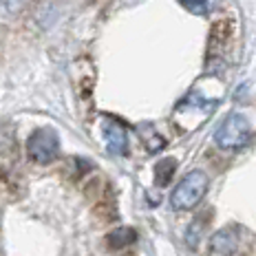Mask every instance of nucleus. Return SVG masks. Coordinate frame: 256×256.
Wrapping results in <instances>:
<instances>
[{"label": "nucleus", "instance_id": "4", "mask_svg": "<svg viewBox=\"0 0 256 256\" xmlns=\"http://www.w3.org/2000/svg\"><path fill=\"white\" fill-rule=\"evenodd\" d=\"M26 152H29V159H34L36 164H51L60 152V140H58L56 130L38 128L26 142Z\"/></svg>", "mask_w": 256, "mask_h": 256}, {"label": "nucleus", "instance_id": "6", "mask_svg": "<svg viewBox=\"0 0 256 256\" xmlns=\"http://www.w3.org/2000/svg\"><path fill=\"white\" fill-rule=\"evenodd\" d=\"M104 140H106V148L110 154H126L128 152V132L124 124L115 120H108L104 124Z\"/></svg>", "mask_w": 256, "mask_h": 256}, {"label": "nucleus", "instance_id": "1", "mask_svg": "<svg viewBox=\"0 0 256 256\" xmlns=\"http://www.w3.org/2000/svg\"><path fill=\"white\" fill-rule=\"evenodd\" d=\"M210 179L204 170H192L177 184V188L170 194V206L174 210H192L206 196Z\"/></svg>", "mask_w": 256, "mask_h": 256}, {"label": "nucleus", "instance_id": "7", "mask_svg": "<svg viewBox=\"0 0 256 256\" xmlns=\"http://www.w3.org/2000/svg\"><path fill=\"white\" fill-rule=\"evenodd\" d=\"M137 130H140V137H142V142H144V146H146L148 152H159L164 146H166V140H164V137L154 130V126L140 124V126H137Z\"/></svg>", "mask_w": 256, "mask_h": 256}, {"label": "nucleus", "instance_id": "10", "mask_svg": "<svg viewBox=\"0 0 256 256\" xmlns=\"http://www.w3.org/2000/svg\"><path fill=\"white\" fill-rule=\"evenodd\" d=\"M181 4H184L186 9H190L192 14H208L212 7H214L212 2H194V0H184Z\"/></svg>", "mask_w": 256, "mask_h": 256}, {"label": "nucleus", "instance_id": "8", "mask_svg": "<svg viewBox=\"0 0 256 256\" xmlns=\"http://www.w3.org/2000/svg\"><path fill=\"white\" fill-rule=\"evenodd\" d=\"M106 241H108V245L113 250H122V248H128V245H132L137 241V232L128 226H122V228H117V230L108 232Z\"/></svg>", "mask_w": 256, "mask_h": 256}, {"label": "nucleus", "instance_id": "9", "mask_svg": "<svg viewBox=\"0 0 256 256\" xmlns=\"http://www.w3.org/2000/svg\"><path fill=\"white\" fill-rule=\"evenodd\" d=\"M174 170H177V162H174V159H170V157L162 159V162L154 166V181H157V186H162V188L168 186Z\"/></svg>", "mask_w": 256, "mask_h": 256}, {"label": "nucleus", "instance_id": "2", "mask_svg": "<svg viewBox=\"0 0 256 256\" xmlns=\"http://www.w3.org/2000/svg\"><path fill=\"white\" fill-rule=\"evenodd\" d=\"M252 140V128L248 117L241 113H232L218 124L214 132V142L223 150H241Z\"/></svg>", "mask_w": 256, "mask_h": 256}, {"label": "nucleus", "instance_id": "3", "mask_svg": "<svg viewBox=\"0 0 256 256\" xmlns=\"http://www.w3.org/2000/svg\"><path fill=\"white\" fill-rule=\"evenodd\" d=\"M214 108H216V100H206V98H199L196 93H192L184 102L177 104L174 115H172L174 124L181 130H194V128H199L210 117V113Z\"/></svg>", "mask_w": 256, "mask_h": 256}, {"label": "nucleus", "instance_id": "5", "mask_svg": "<svg viewBox=\"0 0 256 256\" xmlns=\"http://www.w3.org/2000/svg\"><path fill=\"white\" fill-rule=\"evenodd\" d=\"M241 238H243V230L238 226L221 228L210 238V254L212 256H234L241 250Z\"/></svg>", "mask_w": 256, "mask_h": 256}, {"label": "nucleus", "instance_id": "11", "mask_svg": "<svg viewBox=\"0 0 256 256\" xmlns=\"http://www.w3.org/2000/svg\"><path fill=\"white\" fill-rule=\"evenodd\" d=\"M201 230H204V223H201V216L199 218H194V223H192V228L188 230V245H192L194 248L196 245V241H199V234H201Z\"/></svg>", "mask_w": 256, "mask_h": 256}]
</instances>
